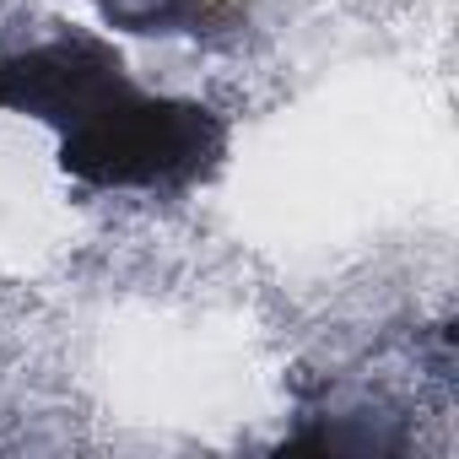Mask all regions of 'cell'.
<instances>
[{
  "label": "cell",
  "mask_w": 459,
  "mask_h": 459,
  "mask_svg": "<svg viewBox=\"0 0 459 459\" xmlns=\"http://www.w3.org/2000/svg\"><path fill=\"white\" fill-rule=\"evenodd\" d=\"M0 108L60 135V168L92 189H189L227 157V119L146 92L98 33L60 28L0 55Z\"/></svg>",
  "instance_id": "6da1fadb"
},
{
  "label": "cell",
  "mask_w": 459,
  "mask_h": 459,
  "mask_svg": "<svg viewBox=\"0 0 459 459\" xmlns=\"http://www.w3.org/2000/svg\"><path fill=\"white\" fill-rule=\"evenodd\" d=\"M103 17L130 33H189L216 39L244 22V0H98Z\"/></svg>",
  "instance_id": "7a4b0ae2"
}]
</instances>
